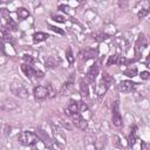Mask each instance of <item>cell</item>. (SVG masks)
<instances>
[{"label": "cell", "instance_id": "cell-1", "mask_svg": "<svg viewBox=\"0 0 150 150\" xmlns=\"http://www.w3.org/2000/svg\"><path fill=\"white\" fill-rule=\"evenodd\" d=\"M86 150H102L107 143L105 136L95 137L93 135H89L86 137Z\"/></svg>", "mask_w": 150, "mask_h": 150}, {"label": "cell", "instance_id": "cell-2", "mask_svg": "<svg viewBox=\"0 0 150 150\" xmlns=\"http://www.w3.org/2000/svg\"><path fill=\"white\" fill-rule=\"evenodd\" d=\"M39 136L38 134L33 132V131H21L18 135V141L20 144L26 145V146H32L34 144H36V142L39 141Z\"/></svg>", "mask_w": 150, "mask_h": 150}, {"label": "cell", "instance_id": "cell-3", "mask_svg": "<svg viewBox=\"0 0 150 150\" xmlns=\"http://www.w3.org/2000/svg\"><path fill=\"white\" fill-rule=\"evenodd\" d=\"M9 89H11V93L16 96V97H20V98H27L29 96V91H28V88L22 83V82H19V81H14L9 84Z\"/></svg>", "mask_w": 150, "mask_h": 150}, {"label": "cell", "instance_id": "cell-4", "mask_svg": "<svg viewBox=\"0 0 150 150\" xmlns=\"http://www.w3.org/2000/svg\"><path fill=\"white\" fill-rule=\"evenodd\" d=\"M146 45H148L146 43V38H145V35L143 33H141L138 35V38H137V40L135 42V47H134V49H135V59L134 60L135 61L139 60V57L142 56V53L145 49Z\"/></svg>", "mask_w": 150, "mask_h": 150}, {"label": "cell", "instance_id": "cell-5", "mask_svg": "<svg viewBox=\"0 0 150 150\" xmlns=\"http://www.w3.org/2000/svg\"><path fill=\"white\" fill-rule=\"evenodd\" d=\"M21 70H22V73H23L27 77H29V79H32V77L42 79V77H43V73H42V71L36 70L32 64H28V63H22V64H21Z\"/></svg>", "mask_w": 150, "mask_h": 150}, {"label": "cell", "instance_id": "cell-6", "mask_svg": "<svg viewBox=\"0 0 150 150\" xmlns=\"http://www.w3.org/2000/svg\"><path fill=\"white\" fill-rule=\"evenodd\" d=\"M68 116L70 117L73 124H74L77 129H80V130H86V129L88 128L87 121L82 117V115H81L80 112H71V114H68Z\"/></svg>", "mask_w": 150, "mask_h": 150}, {"label": "cell", "instance_id": "cell-7", "mask_svg": "<svg viewBox=\"0 0 150 150\" xmlns=\"http://www.w3.org/2000/svg\"><path fill=\"white\" fill-rule=\"evenodd\" d=\"M111 121H112V124L117 128H121L123 125V120H122V116L120 114V108H118V101H116L114 104H112V108H111Z\"/></svg>", "mask_w": 150, "mask_h": 150}, {"label": "cell", "instance_id": "cell-8", "mask_svg": "<svg viewBox=\"0 0 150 150\" xmlns=\"http://www.w3.org/2000/svg\"><path fill=\"white\" fill-rule=\"evenodd\" d=\"M136 86H137V83H135V82H132V81H130V80H124V81H121V82H120L118 89H120L122 93L128 94V93L135 91Z\"/></svg>", "mask_w": 150, "mask_h": 150}, {"label": "cell", "instance_id": "cell-9", "mask_svg": "<svg viewBox=\"0 0 150 150\" xmlns=\"http://www.w3.org/2000/svg\"><path fill=\"white\" fill-rule=\"evenodd\" d=\"M33 96L36 101H42L45 98L48 97V90H47V87H43V86H36L33 90Z\"/></svg>", "mask_w": 150, "mask_h": 150}, {"label": "cell", "instance_id": "cell-10", "mask_svg": "<svg viewBox=\"0 0 150 150\" xmlns=\"http://www.w3.org/2000/svg\"><path fill=\"white\" fill-rule=\"evenodd\" d=\"M53 129H54V139H55L54 142L56 143V145L59 148L63 149L64 145H66V136H64V134L61 130L55 129V127H53Z\"/></svg>", "mask_w": 150, "mask_h": 150}, {"label": "cell", "instance_id": "cell-11", "mask_svg": "<svg viewBox=\"0 0 150 150\" xmlns=\"http://www.w3.org/2000/svg\"><path fill=\"white\" fill-rule=\"evenodd\" d=\"M1 15H2V18L6 20V27H7V29H8V30H16V23H15L14 20L9 16V14H8V12H7L6 8H2V9H1Z\"/></svg>", "mask_w": 150, "mask_h": 150}, {"label": "cell", "instance_id": "cell-12", "mask_svg": "<svg viewBox=\"0 0 150 150\" xmlns=\"http://www.w3.org/2000/svg\"><path fill=\"white\" fill-rule=\"evenodd\" d=\"M98 73H100V66H98L96 62H94V63L89 67V69H88V71H87V79H88L90 82H94V81L96 80Z\"/></svg>", "mask_w": 150, "mask_h": 150}, {"label": "cell", "instance_id": "cell-13", "mask_svg": "<svg viewBox=\"0 0 150 150\" xmlns=\"http://www.w3.org/2000/svg\"><path fill=\"white\" fill-rule=\"evenodd\" d=\"M74 89V81H73V76L69 77V80H67L60 88V94L61 95H69Z\"/></svg>", "mask_w": 150, "mask_h": 150}, {"label": "cell", "instance_id": "cell-14", "mask_svg": "<svg viewBox=\"0 0 150 150\" xmlns=\"http://www.w3.org/2000/svg\"><path fill=\"white\" fill-rule=\"evenodd\" d=\"M80 55H82V57L84 59V61H87V60H89V59H96L97 57V55H98V49H94V48H87V49H84Z\"/></svg>", "mask_w": 150, "mask_h": 150}, {"label": "cell", "instance_id": "cell-15", "mask_svg": "<svg viewBox=\"0 0 150 150\" xmlns=\"http://www.w3.org/2000/svg\"><path fill=\"white\" fill-rule=\"evenodd\" d=\"M64 111L67 112V115L71 114V112H80V102L74 101V100L69 101V103H68V105H67Z\"/></svg>", "mask_w": 150, "mask_h": 150}, {"label": "cell", "instance_id": "cell-16", "mask_svg": "<svg viewBox=\"0 0 150 150\" xmlns=\"http://www.w3.org/2000/svg\"><path fill=\"white\" fill-rule=\"evenodd\" d=\"M80 94L82 97H88L89 96V86L87 83L86 80L83 79H80Z\"/></svg>", "mask_w": 150, "mask_h": 150}, {"label": "cell", "instance_id": "cell-17", "mask_svg": "<svg viewBox=\"0 0 150 150\" xmlns=\"http://www.w3.org/2000/svg\"><path fill=\"white\" fill-rule=\"evenodd\" d=\"M137 141V127L136 125H132L130 128V134H129V145L130 146H134V144L136 143Z\"/></svg>", "mask_w": 150, "mask_h": 150}, {"label": "cell", "instance_id": "cell-18", "mask_svg": "<svg viewBox=\"0 0 150 150\" xmlns=\"http://www.w3.org/2000/svg\"><path fill=\"white\" fill-rule=\"evenodd\" d=\"M49 36L47 33H43V32H36L33 34V41L35 43H39V42H42L45 40H47Z\"/></svg>", "mask_w": 150, "mask_h": 150}, {"label": "cell", "instance_id": "cell-19", "mask_svg": "<svg viewBox=\"0 0 150 150\" xmlns=\"http://www.w3.org/2000/svg\"><path fill=\"white\" fill-rule=\"evenodd\" d=\"M1 38H2V41H11L12 40V36L9 34V30L7 29V27L5 25L1 26Z\"/></svg>", "mask_w": 150, "mask_h": 150}, {"label": "cell", "instance_id": "cell-20", "mask_svg": "<svg viewBox=\"0 0 150 150\" xmlns=\"http://www.w3.org/2000/svg\"><path fill=\"white\" fill-rule=\"evenodd\" d=\"M1 108H2V110H14L18 108V105L14 101H5L1 105Z\"/></svg>", "mask_w": 150, "mask_h": 150}, {"label": "cell", "instance_id": "cell-21", "mask_svg": "<svg viewBox=\"0 0 150 150\" xmlns=\"http://www.w3.org/2000/svg\"><path fill=\"white\" fill-rule=\"evenodd\" d=\"M100 81H102L108 88L110 87V84L114 82V79H112V76L111 75H109L108 73H103V75H102V77H101V80Z\"/></svg>", "mask_w": 150, "mask_h": 150}, {"label": "cell", "instance_id": "cell-22", "mask_svg": "<svg viewBox=\"0 0 150 150\" xmlns=\"http://www.w3.org/2000/svg\"><path fill=\"white\" fill-rule=\"evenodd\" d=\"M123 74L128 77H135L137 75V68L136 67H129L123 71Z\"/></svg>", "mask_w": 150, "mask_h": 150}, {"label": "cell", "instance_id": "cell-23", "mask_svg": "<svg viewBox=\"0 0 150 150\" xmlns=\"http://www.w3.org/2000/svg\"><path fill=\"white\" fill-rule=\"evenodd\" d=\"M16 13H18V16H19V19H21V20H25V19H27V18L29 16V12H28L26 8H23V7L19 8Z\"/></svg>", "mask_w": 150, "mask_h": 150}, {"label": "cell", "instance_id": "cell-24", "mask_svg": "<svg viewBox=\"0 0 150 150\" xmlns=\"http://www.w3.org/2000/svg\"><path fill=\"white\" fill-rule=\"evenodd\" d=\"M66 57H67V60H68V62H69L70 64H73V63H74L75 57H74V54H73V50H71V48H70V47H68V48H67V50H66Z\"/></svg>", "mask_w": 150, "mask_h": 150}, {"label": "cell", "instance_id": "cell-25", "mask_svg": "<svg viewBox=\"0 0 150 150\" xmlns=\"http://www.w3.org/2000/svg\"><path fill=\"white\" fill-rule=\"evenodd\" d=\"M56 60L53 57V56H48L47 59H46V67L47 68H54L55 66H56Z\"/></svg>", "mask_w": 150, "mask_h": 150}, {"label": "cell", "instance_id": "cell-26", "mask_svg": "<svg viewBox=\"0 0 150 150\" xmlns=\"http://www.w3.org/2000/svg\"><path fill=\"white\" fill-rule=\"evenodd\" d=\"M93 38H94V40L101 42V41H104V40L108 38V35L104 34V33H94V34H93Z\"/></svg>", "mask_w": 150, "mask_h": 150}, {"label": "cell", "instance_id": "cell-27", "mask_svg": "<svg viewBox=\"0 0 150 150\" xmlns=\"http://www.w3.org/2000/svg\"><path fill=\"white\" fill-rule=\"evenodd\" d=\"M118 57L117 55H110L108 57V61H107V66H111V64H117L118 63Z\"/></svg>", "mask_w": 150, "mask_h": 150}, {"label": "cell", "instance_id": "cell-28", "mask_svg": "<svg viewBox=\"0 0 150 150\" xmlns=\"http://www.w3.org/2000/svg\"><path fill=\"white\" fill-rule=\"evenodd\" d=\"M149 13H150V7H148V8H142V9L137 13V16H138V19H143V18H145Z\"/></svg>", "mask_w": 150, "mask_h": 150}, {"label": "cell", "instance_id": "cell-29", "mask_svg": "<svg viewBox=\"0 0 150 150\" xmlns=\"http://www.w3.org/2000/svg\"><path fill=\"white\" fill-rule=\"evenodd\" d=\"M47 90H48V97H49V98H53V97L56 95V91L54 90L52 83H48V84H47Z\"/></svg>", "mask_w": 150, "mask_h": 150}, {"label": "cell", "instance_id": "cell-30", "mask_svg": "<svg viewBox=\"0 0 150 150\" xmlns=\"http://www.w3.org/2000/svg\"><path fill=\"white\" fill-rule=\"evenodd\" d=\"M52 18H53V20H54V21H56V22H61V23L66 22V18H64V16H62V15L53 14V15H52Z\"/></svg>", "mask_w": 150, "mask_h": 150}, {"label": "cell", "instance_id": "cell-31", "mask_svg": "<svg viewBox=\"0 0 150 150\" xmlns=\"http://www.w3.org/2000/svg\"><path fill=\"white\" fill-rule=\"evenodd\" d=\"M141 150H150V143L145 141H141Z\"/></svg>", "mask_w": 150, "mask_h": 150}, {"label": "cell", "instance_id": "cell-32", "mask_svg": "<svg viewBox=\"0 0 150 150\" xmlns=\"http://www.w3.org/2000/svg\"><path fill=\"white\" fill-rule=\"evenodd\" d=\"M22 60L25 61L23 63H28V64H32V62H33V57L30 55H23Z\"/></svg>", "mask_w": 150, "mask_h": 150}, {"label": "cell", "instance_id": "cell-33", "mask_svg": "<svg viewBox=\"0 0 150 150\" xmlns=\"http://www.w3.org/2000/svg\"><path fill=\"white\" fill-rule=\"evenodd\" d=\"M139 76H141V79H142V80H148V79H150V73L144 70V71H141Z\"/></svg>", "mask_w": 150, "mask_h": 150}, {"label": "cell", "instance_id": "cell-34", "mask_svg": "<svg viewBox=\"0 0 150 150\" xmlns=\"http://www.w3.org/2000/svg\"><path fill=\"white\" fill-rule=\"evenodd\" d=\"M49 28L53 30V32H55V33H57V34H63L64 32L62 30V29H60L59 27H55V26H49Z\"/></svg>", "mask_w": 150, "mask_h": 150}, {"label": "cell", "instance_id": "cell-35", "mask_svg": "<svg viewBox=\"0 0 150 150\" xmlns=\"http://www.w3.org/2000/svg\"><path fill=\"white\" fill-rule=\"evenodd\" d=\"M148 61H150V53H149V55H148Z\"/></svg>", "mask_w": 150, "mask_h": 150}, {"label": "cell", "instance_id": "cell-36", "mask_svg": "<svg viewBox=\"0 0 150 150\" xmlns=\"http://www.w3.org/2000/svg\"><path fill=\"white\" fill-rule=\"evenodd\" d=\"M146 67H148V68L150 69V63H148V64H146Z\"/></svg>", "mask_w": 150, "mask_h": 150}]
</instances>
